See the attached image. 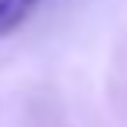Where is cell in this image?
<instances>
[{"label":"cell","instance_id":"1","mask_svg":"<svg viewBox=\"0 0 127 127\" xmlns=\"http://www.w3.org/2000/svg\"><path fill=\"white\" fill-rule=\"evenodd\" d=\"M40 4L44 0H0V40H7L18 26H26Z\"/></svg>","mask_w":127,"mask_h":127}]
</instances>
